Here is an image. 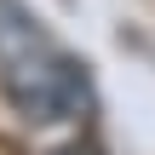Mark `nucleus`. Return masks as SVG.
I'll return each instance as SVG.
<instances>
[{"label": "nucleus", "instance_id": "1", "mask_svg": "<svg viewBox=\"0 0 155 155\" xmlns=\"http://www.w3.org/2000/svg\"><path fill=\"white\" fill-rule=\"evenodd\" d=\"M0 92L12 98V109L35 127L46 121H75L92 104V81L86 69L35 23V12H23L17 0H0Z\"/></svg>", "mask_w": 155, "mask_h": 155}]
</instances>
